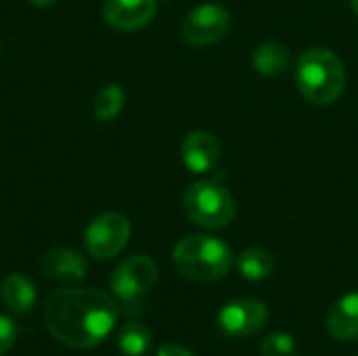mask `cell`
<instances>
[{
	"label": "cell",
	"instance_id": "obj_1",
	"mask_svg": "<svg viewBox=\"0 0 358 356\" xmlns=\"http://www.w3.org/2000/svg\"><path fill=\"white\" fill-rule=\"evenodd\" d=\"M117 313L115 300L94 287H63L44 302L46 329L76 350L99 346L115 327Z\"/></svg>",
	"mask_w": 358,
	"mask_h": 356
},
{
	"label": "cell",
	"instance_id": "obj_2",
	"mask_svg": "<svg viewBox=\"0 0 358 356\" xmlns=\"http://www.w3.org/2000/svg\"><path fill=\"white\" fill-rule=\"evenodd\" d=\"M294 78L300 94L319 107L336 103L346 88L344 61L334 50L321 46L308 48L298 57Z\"/></svg>",
	"mask_w": 358,
	"mask_h": 356
},
{
	"label": "cell",
	"instance_id": "obj_3",
	"mask_svg": "<svg viewBox=\"0 0 358 356\" xmlns=\"http://www.w3.org/2000/svg\"><path fill=\"white\" fill-rule=\"evenodd\" d=\"M176 271L197 283H214L229 275L235 258L227 241L210 235H187L172 250Z\"/></svg>",
	"mask_w": 358,
	"mask_h": 356
},
{
	"label": "cell",
	"instance_id": "obj_4",
	"mask_svg": "<svg viewBox=\"0 0 358 356\" xmlns=\"http://www.w3.org/2000/svg\"><path fill=\"white\" fill-rule=\"evenodd\" d=\"M182 212L193 225L218 231L233 222L237 208L231 191L218 178H203L185 191Z\"/></svg>",
	"mask_w": 358,
	"mask_h": 356
},
{
	"label": "cell",
	"instance_id": "obj_5",
	"mask_svg": "<svg viewBox=\"0 0 358 356\" xmlns=\"http://www.w3.org/2000/svg\"><path fill=\"white\" fill-rule=\"evenodd\" d=\"M231 31V13L218 2H201L180 23V38L189 46H210Z\"/></svg>",
	"mask_w": 358,
	"mask_h": 356
},
{
	"label": "cell",
	"instance_id": "obj_6",
	"mask_svg": "<svg viewBox=\"0 0 358 356\" xmlns=\"http://www.w3.org/2000/svg\"><path fill=\"white\" fill-rule=\"evenodd\" d=\"M130 231V220L122 212H103L84 233L86 252L96 260L115 258L128 245Z\"/></svg>",
	"mask_w": 358,
	"mask_h": 356
},
{
	"label": "cell",
	"instance_id": "obj_7",
	"mask_svg": "<svg viewBox=\"0 0 358 356\" xmlns=\"http://www.w3.org/2000/svg\"><path fill=\"white\" fill-rule=\"evenodd\" d=\"M159 271L153 258L149 256H132L124 260L109 279L111 292L124 302L134 304L143 296H147L157 283Z\"/></svg>",
	"mask_w": 358,
	"mask_h": 356
},
{
	"label": "cell",
	"instance_id": "obj_8",
	"mask_svg": "<svg viewBox=\"0 0 358 356\" xmlns=\"http://www.w3.org/2000/svg\"><path fill=\"white\" fill-rule=\"evenodd\" d=\"M268 306L254 298H239L227 302L218 311V325L231 338H252L268 323Z\"/></svg>",
	"mask_w": 358,
	"mask_h": 356
},
{
	"label": "cell",
	"instance_id": "obj_9",
	"mask_svg": "<svg viewBox=\"0 0 358 356\" xmlns=\"http://www.w3.org/2000/svg\"><path fill=\"white\" fill-rule=\"evenodd\" d=\"M220 157H222L220 141L208 130L189 132L180 145V159L195 174H208L216 170Z\"/></svg>",
	"mask_w": 358,
	"mask_h": 356
},
{
	"label": "cell",
	"instance_id": "obj_10",
	"mask_svg": "<svg viewBox=\"0 0 358 356\" xmlns=\"http://www.w3.org/2000/svg\"><path fill=\"white\" fill-rule=\"evenodd\" d=\"M157 13V0H107L103 17L117 31H136L147 27Z\"/></svg>",
	"mask_w": 358,
	"mask_h": 356
},
{
	"label": "cell",
	"instance_id": "obj_11",
	"mask_svg": "<svg viewBox=\"0 0 358 356\" xmlns=\"http://www.w3.org/2000/svg\"><path fill=\"white\" fill-rule=\"evenodd\" d=\"M42 273L63 285H76L86 279L88 264L84 256L71 248H52L42 258Z\"/></svg>",
	"mask_w": 358,
	"mask_h": 356
},
{
	"label": "cell",
	"instance_id": "obj_12",
	"mask_svg": "<svg viewBox=\"0 0 358 356\" xmlns=\"http://www.w3.org/2000/svg\"><path fill=\"white\" fill-rule=\"evenodd\" d=\"M325 325L336 340H358V292L342 296L329 308Z\"/></svg>",
	"mask_w": 358,
	"mask_h": 356
},
{
	"label": "cell",
	"instance_id": "obj_13",
	"mask_svg": "<svg viewBox=\"0 0 358 356\" xmlns=\"http://www.w3.org/2000/svg\"><path fill=\"white\" fill-rule=\"evenodd\" d=\"M4 306L15 315H25L36 304V283L23 273H10L0 285Z\"/></svg>",
	"mask_w": 358,
	"mask_h": 356
},
{
	"label": "cell",
	"instance_id": "obj_14",
	"mask_svg": "<svg viewBox=\"0 0 358 356\" xmlns=\"http://www.w3.org/2000/svg\"><path fill=\"white\" fill-rule=\"evenodd\" d=\"M289 61H292V55H289V48L281 42H275V40H268V42H262L260 46H256L254 55H252V65L258 73L262 76H281L289 69Z\"/></svg>",
	"mask_w": 358,
	"mask_h": 356
},
{
	"label": "cell",
	"instance_id": "obj_15",
	"mask_svg": "<svg viewBox=\"0 0 358 356\" xmlns=\"http://www.w3.org/2000/svg\"><path fill=\"white\" fill-rule=\"evenodd\" d=\"M237 271L248 281H266L275 273V258L264 248H248L237 258Z\"/></svg>",
	"mask_w": 358,
	"mask_h": 356
},
{
	"label": "cell",
	"instance_id": "obj_16",
	"mask_svg": "<svg viewBox=\"0 0 358 356\" xmlns=\"http://www.w3.org/2000/svg\"><path fill=\"white\" fill-rule=\"evenodd\" d=\"M151 344H153V336H151L149 327L143 323L130 321V323L122 325L117 332V346H120L122 355L145 356L151 350Z\"/></svg>",
	"mask_w": 358,
	"mask_h": 356
},
{
	"label": "cell",
	"instance_id": "obj_17",
	"mask_svg": "<svg viewBox=\"0 0 358 356\" xmlns=\"http://www.w3.org/2000/svg\"><path fill=\"white\" fill-rule=\"evenodd\" d=\"M124 105H126V90L120 84H107L96 92L92 111L99 122H111L122 113Z\"/></svg>",
	"mask_w": 358,
	"mask_h": 356
},
{
	"label": "cell",
	"instance_id": "obj_18",
	"mask_svg": "<svg viewBox=\"0 0 358 356\" xmlns=\"http://www.w3.org/2000/svg\"><path fill=\"white\" fill-rule=\"evenodd\" d=\"M262 356H294L296 355V340L285 332H271L260 342Z\"/></svg>",
	"mask_w": 358,
	"mask_h": 356
},
{
	"label": "cell",
	"instance_id": "obj_19",
	"mask_svg": "<svg viewBox=\"0 0 358 356\" xmlns=\"http://www.w3.org/2000/svg\"><path fill=\"white\" fill-rule=\"evenodd\" d=\"M15 340H17V327L13 319L6 315H0V356L6 355L15 346Z\"/></svg>",
	"mask_w": 358,
	"mask_h": 356
},
{
	"label": "cell",
	"instance_id": "obj_20",
	"mask_svg": "<svg viewBox=\"0 0 358 356\" xmlns=\"http://www.w3.org/2000/svg\"><path fill=\"white\" fill-rule=\"evenodd\" d=\"M157 356H195L193 350H189L187 346H182V344H164V346H159V350H157Z\"/></svg>",
	"mask_w": 358,
	"mask_h": 356
},
{
	"label": "cell",
	"instance_id": "obj_21",
	"mask_svg": "<svg viewBox=\"0 0 358 356\" xmlns=\"http://www.w3.org/2000/svg\"><path fill=\"white\" fill-rule=\"evenodd\" d=\"M29 4H34V6H50V4H55L57 0H27Z\"/></svg>",
	"mask_w": 358,
	"mask_h": 356
},
{
	"label": "cell",
	"instance_id": "obj_22",
	"mask_svg": "<svg viewBox=\"0 0 358 356\" xmlns=\"http://www.w3.org/2000/svg\"><path fill=\"white\" fill-rule=\"evenodd\" d=\"M350 6H352V10L358 15V0H350Z\"/></svg>",
	"mask_w": 358,
	"mask_h": 356
}]
</instances>
